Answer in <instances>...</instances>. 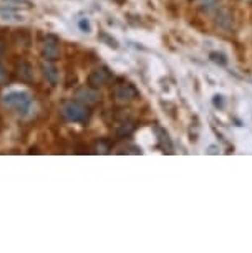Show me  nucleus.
<instances>
[{
  "instance_id": "nucleus-1",
  "label": "nucleus",
  "mask_w": 252,
  "mask_h": 253,
  "mask_svg": "<svg viewBox=\"0 0 252 253\" xmlns=\"http://www.w3.org/2000/svg\"><path fill=\"white\" fill-rule=\"evenodd\" d=\"M2 104L18 114H27V111L32 109V94L27 89H8L7 93H3Z\"/></svg>"
},
{
  "instance_id": "nucleus-2",
  "label": "nucleus",
  "mask_w": 252,
  "mask_h": 253,
  "mask_svg": "<svg viewBox=\"0 0 252 253\" xmlns=\"http://www.w3.org/2000/svg\"><path fill=\"white\" fill-rule=\"evenodd\" d=\"M61 116L71 123H83L90 118V111L82 101H66L61 106Z\"/></svg>"
},
{
  "instance_id": "nucleus-3",
  "label": "nucleus",
  "mask_w": 252,
  "mask_h": 253,
  "mask_svg": "<svg viewBox=\"0 0 252 253\" xmlns=\"http://www.w3.org/2000/svg\"><path fill=\"white\" fill-rule=\"evenodd\" d=\"M42 53L47 60H56L60 56V42L53 35H49L42 43Z\"/></svg>"
},
{
  "instance_id": "nucleus-4",
  "label": "nucleus",
  "mask_w": 252,
  "mask_h": 253,
  "mask_svg": "<svg viewBox=\"0 0 252 253\" xmlns=\"http://www.w3.org/2000/svg\"><path fill=\"white\" fill-rule=\"evenodd\" d=\"M77 98H78V101H82L85 104H93V103H97L100 99V94H98L97 89L80 88L77 91Z\"/></svg>"
},
{
  "instance_id": "nucleus-5",
  "label": "nucleus",
  "mask_w": 252,
  "mask_h": 253,
  "mask_svg": "<svg viewBox=\"0 0 252 253\" xmlns=\"http://www.w3.org/2000/svg\"><path fill=\"white\" fill-rule=\"evenodd\" d=\"M110 78V75H108V71L104 68H100V70H95L92 75H90V84H92V88H100L101 84H104Z\"/></svg>"
},
{
  "instance_id": "nucleus-6",
  "label": "nucleus",
  "mask_w": 252,
  "mask_h": 253,
  "mask_svg": "<svg viewBox=\"0 0 252 253\" xmlns=\"http://www.w3.org/2000/svg\"><path fill=\"white\" fill-rule=\"evenodd\" d=\"M42 73L47 78V81H50V84H55L58 83V68L55 65L49 63V61H44L42 63Z\"/></svg>"
},
{
  "instance_id": "nucleus-7",
  "label": "nucleus",
  "mask_w": 252,
  "mask_h": 253,
  "mask_svg": "<svg viewBox=\"0 0 252 253\" xmlns=\"http://www.w3.org/2000/svg\"><path fill=\"white\" fill-rule=\"evenodd\" d=\"M0 18L8 23H22L27 20V15H23V13L17 10H7V12H0Z\"/></svg>"
},
{
  "instance_id": "nucleus-8",
  "label": "nucleus",
  "mask_w": 252,
  "mask_h": 253,
  "mask_svg": "<svg viewBox=\"0 0 252 253\" xmlns=\"http://www.w3.org/2000/svg\"><path fill=\"white\" fill-rule=\"evenodd\" d=\"M116 98L121 99V101H126V99H131L133 96H135V91H133V88L130 86V84H121V86L116 88Z\"/></svg>"
},
{
  "instance_id": "nucleus-9",
  "label": "nucleus",
  "mask_w": 252,
  "mask_h": 253,
  "mask_svg": "<svg viewBox=\"0 0 252 253\" xmlns=\"http://www.w3.org/2000/svg\"><path fill=\"white\" fill-rule=\"evenodd\" d=\"M78 28H80V32L82 33H87V35H92L93 33V23L92 20H90L88 17H82V18H78Z\"/></svg>"
},
{
  "instance_id": "nucleus-10",
  "label": "nucleus",
  "mask_w": 252,
  "mask_h": 253,
  "mask_svg": "<svg viewBox=\"0 0 252 253\" xmlns=\"http://www.w3.org/2000/svg\"><path fill=\"white\" fill-rule=\"evenodd\" d=\"M3 2H7V3H10V5L13 7H23V8H28L32 5V2H28V0H3Z\"/></svg>"
},
{
  "instance_id": "nucleus-11",
  "label": "nucleus",
  "mask_w": 252,
  "mask_h": 253,
  "mask_svg": "<svg viewBox=\"0 0 252 253\" xmlns=\"http://www.w3.org/2000/svg\"><path fill=\"white\" fill-rule=\"evenodd\" d=\"M18 73H22V76L25 80H32L33 78L32 73H30V66H28L27 63H22L20 66H18Z\"/></svg>"
},
{
  "instance_id": "nucleus-12",
  "label": "nucleus",
  "mask_w": 252,
  "mask_h": 253,
  "mask_svg": "<svg viewBox=\"0 0 252 253\" xmlns=\"http://www.w3.org/2000/svg\"><path fill=\"white\" fill-rule=\"evenodd\" d=\"M214 106L224 108V96L222 94H214Z\"/></svg>"
},
{
  "instance_id": "nucleus-13",
  "label": "nucleus",
  "mask_w": 252,
  "mask_h": 253,
  "mask_svg": "<svg viewBox=\"0 0 252 253\" xmlns=\"http://www.w3.org/2000/svg\"><path fill=\"white\" fill-rule=\"evenodd\" d=\"M5 78H7V73H5V68L0 65V84L5 83Z\"/></svg>"
},
{
  "instance_id": "nucleus-14",
  "label": "nucleus",
  "mask_w": 252,
  "mask_h": 253,
  "mask_svg": "<svg viewBox=\"0 0 252 253\" xmlns=\"http://www.w3.org/2000/svg\"><path fill=\"white\" fill-rule=\"evenodd\" d=\"M3 50H5V46H3V43H2V42H0V55L3 53Z\"/></svg>"
}]
</instances>
